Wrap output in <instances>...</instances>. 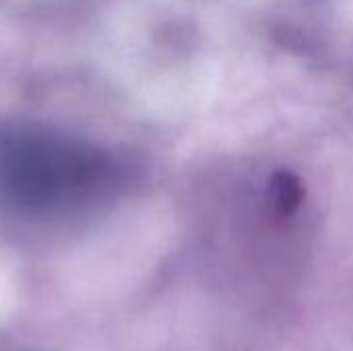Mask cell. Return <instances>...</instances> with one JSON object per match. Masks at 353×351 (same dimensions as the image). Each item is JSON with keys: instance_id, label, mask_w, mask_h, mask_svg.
<instances>
[{"instance_id": "6da1fadb", "label": "cell", "mask_w": 353, "mask_h": 351, "mask_svg": "<svg viewBox=\"0 0 353 351\" xmlns=\"http://www.w3.org/2000/svg\"><path fill=\"white\" fill-rule=\"evenodd\" d=\"M271 188H273V201L283 213H290L300 205L302 188H300V182L292 174H285V172L277 174L273 178Z\"/></svg>"}]
</instances>
